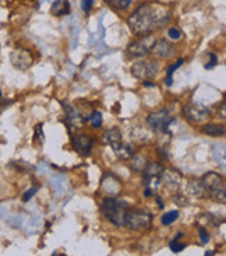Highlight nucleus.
I'll list each match as a JSON object with an SVG mask.
<instances>
[{"label": "nucleus", "mask_w": 226, "mask_h": 256, "mask_svg": "<svg viewBox=\"0 0 226 256\" xmlns=\"http://www.w3.org/2000/svg\"><path fill=\"white\" fill-rule=\"evenodd\" d=\"M169 16L171 14L164 6L144 3L130 14L127 24L136 36H147L152 34L154 30H159L166 26Z\"/></svg>", "instance_id": "f257e3e1"}, {"label": "nucleus", "mask_w": 226, "mask_h": 256, "mask_svg": "<svg viewBox=\"0 0 226 256\" xmlns=\"http://www.w3.org/2000/svg\"><path fill=\"white\" fill-rule=\"evenodd\" d=\"M102 216L115 227H126V218L129 213V204L116 198H105L101 204Z\"/></svg>", "instance_id": "f03ea898"}, {"label": "nucleus", "mask_w": 226, "mask_h": 256, "mask_svg": "<svg viewBox=\"0 0 226 256\" xmlns=\"http://www.w3.org/2000/svg\"><path fill=\"white\" fill-rule=\"evenodd\" d=\"M152 224V214L143 208L129 210L126 218V227L133 231H143L147 230Z\"/></svg>", "instance_id": "7ed1b4c3"}, {"label": "nucleus", "mask_w": 226, "mask_h": 256, "mask_svg": "<svg viewBox=\"0 0 226 256\" xmlns=\"http://www.w3.org/2000/svg\"><path fill=\"white\" fill-rule=\"evenodd\" d=\"M165 172V168L159 162H148V166L143 171V182L147 189H151L157 192L159 185L162 184V175Z\"/></svg>", "instance_id": "20e7f679"}, {"label": "nucleus", "mask_w": 226, "mask_h": 256, "mask_svg": "<svg viewBox=\"0 0 226 256\" xmlns=\"http://www.w3.org/2000/svg\"><path fill=\"white\" fill-rule=\"evenodd\" d=\"M175 122V118L169 115L168 110H161V111L150 114L147 118V124L154 132H165L169 130V126Z\"/></svg>", "instance_id": "39448f33"}, {"label": "nucleus", "mask_w": 226, "mask_h": 256, "mask_svg": "<svg viewBox=\"0 0 226 256\" xmlns=\"http://www.w3.org/2000/svg\"><path fill=\"white\" fill-rule=\"evenodd\" d=\"M155 42H157V40L154 36H151V35L140 36V40L129 44L127 52L133 58H144V56L152 52V48H154Z\"/></svg>", "instance_id": "423d86ee"}, {"label": "nucleus", "mask_w": 226, "mask_h": 256, "mask_svg": "<svg viewBox=\"0 0 226 256\" xmlns=\"http://www.w3.org/2000/svg\"><path fill=\"white\" fill-rule=\"evenodd\" d=\"M158 73H159V64L152 60L137 62L131 66V74L138 80H148L158 76Z\"/></svg>", "instance_id": "0eeeda50"}, {"label": "nucleus", "mask_w": 226, "mask_h": 256, "mask_svg": "<svg viewBox=\"0 0 226 256\" xmlns=\"http://www.w3.org/2000/svg\"><path fill=\"white\" fill-rule=\"evenodd\" d=\"M183 115L193 124H203L211 116V110L203 104H190L183 108Z\"/></svg>", "instance_id": "6e6552de"}, {"label": "nucleus", "mask_w": 226, "mask_h": 256, "mask_svg": "<svg viewBox=\"0 0 226 256\" xmlns=\"http://www.w3.org/2000/svg\"><path fill=\"white\" fill-rule=\"evenodd\" d=\"M10 62L15 69L27 70L34 63V56L28 49H15L10 55Z\"/></svg>", "instance_id": "1a4fd4ad"}, {"label": "nucleus", "mask_w": 226, "mask_h": 256, "mask_svg": "<svg viewBox=\"0 0 226 256\" xmlns=\"http://www.w3.org/2000/svg\"><path fill=\"white\" fill-rule=\"evenodd\" d=\"M71 146L80 156H88L94 147V138L89 134H75L71 138Z\"/></svg>", "instance_id": "9d476101"}, {"label": "nucleus", "mask_w": 226, "mask_h": 256, "mask_svg": "<svg viewBox=\"0 0 226 256\" xmlns=\"http://www.w3.org/2000/svg\"><path fill=\"white\" fill-rule=\"evenodd\" d=\"M201 180V184H203V186L206 188L207 194H208V198H211L214 194V192H217L218 189H220L222 185H224V180H222V176H221L220 174L217 172H207L203 178H200Z\"/></svg>", "instance_id": "9b49d317"}, {"label": "nucleus", "mask_w": 226, "mask_h": 256, "mask_svg": "<svg viewBox=\"0 0 226 256\" xmlns=\"http://www.w3.org/2000/svg\"><path fill=\"white\" fill-rule=\"evenodd\" d=\"M151 54L158 59H169V58L175 55V46L172 45L171 42L162 38V40H158L155 42Z\"/></svg>", "instance_id": "f8f14e48"}, {"label": "nucleus", "mask_w": 226, "mask_h": 256, "mask_svg": "<svg viewBox=\"0 0 226 256\" xmlns=\"http://www.w3.org/2000/svg\"><path fill=\"white\" fill-rule=\"evenodd\" d=\"M162 184L165 185L166 189L169 190H179L180 189V184H182V175L175 171V170H165L164 175H162Z\"/></svg>", "instance_id": "ddd939ff"}, {"label": "nucleus", "mask_w": 226, "mask_h": 256, "mask_svg": "<svg viewBox=\"0 0 226 256\" xmlns=\"http://www.w3.org/2000/svg\"><path fill=\"white\" fill-rule=\"evenodd\" d=\"M101 186L105 190V194L108 196H115L119 194L120 190V182L117 180L116 176H113L112 174L106 172L103 175L102 182H101Z\"/></svg>", "instance_id": "4468645a"}, {"label": "nucleus", "mask_w": 226, "mask_h": 256, "mask_svg": "<svg viewBox=\"0 0 226 256\" xmlns=\"http://www.w3.org/2000/svg\"><path fill=\"white\" fill-rule=\"evenodd\" d=\"M64 111H66V118H64V122H66V125L69 126V128H80L82 125V122H85V118H82L81 114L75 110L74 106H69V105H66L64 106Z\"/></svg>", "instance_id": "2eb2a0df"}, {"label": "nucleus", "mask_w": 226, "mask_h": 256, "mask_svg": "<svg viewBox=\"0 0 226 256\" xmlns=\"http://www.w3.org/2000/svg\"><path fill=\"white\" fill-rule=\"evenodd\" d=\"M102 142L105 144H109L112 148H115V147H117L122 143V133H120V130L117 128H112V129L103 133Z\"/></svg>", "instance_id": "dca6fc26"}, {"label": "nucleus", "mask_w": 226, "mask_h": 256, "mask_svg": "<svg viewBox=\"0 0 226 256\" xmlns=\"http://www.w3.org/2000/svg\"><path fill=\"white\" fill-rule=\"evenodd\" d=\"M50 13L55 17H63L70 13V3L67 0H55L50 6Z\"/></svg>", "instance_id": "f3484780"}, {"label": "nucleus", "mask_w": 226, "mask_h": 256, "mask_svg": "<svg viewBox=\"0 0 226 256\" xmlns=\"http://www.w3.org/2000/svg\"><path fill=\"white\" fill-rule=\"evenodd\" d=\"M113 152L116 154L117 158L124 160V161H127V160H130L133 156H134V152H133V147L130 144H126V143H120V144L117 146L113 148Z\"/></svg>", "instance_id": "a211bd4d"}, {"label": "nucleus", "mask_w": 226, "mask_h": 256, "mask_svg": "<svg viewBox=\"0 0 226 256\" xmlns=\"http://www.w3.org/2000/svg\"><path fill=\"white\" fill-rule=\"evenodd\" d=\"M129 164H130V168L133 171L143 174V171H144L145 168H147V166H148V160H147L145 156H140V154H137V156H133V157H131Z\"/></svg>", "instance_id": "6ab92c4d"}, {"label": "nucleus", "mask_w": 226, "mask_h": 256, "mask_svg": "<svg viewBox=\"0 0 226 256\" xmlns=\"http://www.w3.org/2000/svg\"><path fill=\"white\" fill-rule=\"evenodd\" d=\"M203 133H206L207 136H211V138H220L226 133V128L215 125V124H208V125L203 126Z\"/></svg>", "instance_id": "aec40b11"}, {"label": "nucleus", "mask_w": 226, "mask_h": 256, "mask_svg": "<svg viewBox=\"0 0 226 256\" xmlns=\"http://www.w3.org/2000/svg\"><path fill=\"white\" fill-rule=\"evenodd\" d=\"M183 59L180 58V59H178V62L175 63V64H172V66H169V69H168V73H166V77H165V84L168 86V87H171L172 84H173V73L176 72V70L183 64Z\"/></svg>", "instance_id": "412c9836"}, {"label": "nucleus", "mask_w": 226, "mask_h": 256, "mask_svg": "<svg viewBox=\"0 0 226 256\" xmlns=\"http://www.w3.org/2000/svg\"><path fill=\"white\" fill-rule=\"evenodd\" d=\"M85 122H91V125L94 126L95 129H99L103 124V118H102V114L99 111H94L89 116L85 118Z\"/></svg>", "instance_id": "4be33fe9"}, {"label": "nucleus", "mask_w": 226, "mask_h": 256, "mask_svg": "<svg viewBox=\"0 0 226 256\" xmlns=\"http://www.w3.org/2000/svg\"><path fill=\"white\" fill-rule=\"evenodd\" d=\"M179 218V212L178 210H171V212H168V213H165L162 216V218H161V222L164 226H171L175 222H178Z\"/></svg>", "instance_id": "5701e85b"}, {"label": "nucleus", "mask_w": 226, "mask_h": 256, "mask_svg": "<svg viewBox=\"0 0 226 256\" xmlns=\"http://www.w3.org/2000/svg\"><path fill=\"white\" fill-rule=\"evenodd\" d=\"M211 198H213L215 202H218V203L226 204V184H224L217 192H214V194Z\"/></svg>", "instance_id": "b1692460"}, {"label": "nucleus", "mask_w": 226, "mask_h": 256, "mask_svg": "<svg viewBox=\"0 0 226 256\" xmlns=\"http://www.w3.org/2000/svg\"><path fill=\"white\" fill-rule=\"evenodd\" d=\"M131 2L133 0H110L108 4H110V6L113 7V8H116V10H126V8H129Z\"/></svg>", "instance_id": "393cba45"}, {"label": "nucleus", "mask_w": 226, "mask_h": 256, "mask_svg": "<svg viewBox=\"0 0 226 256\" xmlns=\"http://www.w3.org/2000/svg\"><path fill=\"white\" fill-rule=\"evenodd\" d=\"M169 248H171L172 252H175V254H180V252L186 248V245L185 244H180L178 241V238H175V240H172L171 244H169Z\"/></svg>", "instance_id": "a878e982"}, {"label": "nucleus", "mask_w": 226, "mask_h": 256, "mask_svg": "<svg viewBox=\"0 0 226 256\" xmlns=\"http://www.w3.org/2000/svg\"><path fill=\"white\" fill-rule=\"evenodd\" d=\"M215 156H217V160L220 161V164L224 168H226V146L224 147H221L218 152H215Z\"/></svg>", "instance_id": "bb28decb"}, {"label": "nucleus", "mask_w": 226, "mask_h": 256, "mask_svg": "<svg viewBox=\"0 0 226 256\" xmlns=\"http://www.w3.org/2000/svg\"><path fill=\"white\" fill-rule=\"evenodd\" d=\"M168 36L171 38V40H180L182 38V32H180V30L176 27H172L168 30Z\"/></svg>", "instance_id": "cd10ccee"}, {"label": "nucleus", "mask_w": 226, "mask_h": 256, "mask_svg": "<svg viewBox=\"0 0 226 256\" xmlns=\"http://www.w3.org/2000/svg\"><path fill=\"white\" fill-rule=\"evenodd\" d=\"M199 234H200V240H201V242L208 244V241H210V234H208V231H207L206 228H200Z\"/></svg>", "instance_id": "c85d7f7f"}, {"label": "nucleus", "mask_w": 226, "mask_h": 256, "mask_svg": "<svg viewBox=\"0 0 226 256\" xmlns=\"http://www.w3.org/2000/svg\"><path fill=\"white\" fill-rule=\"evenodd\" d=\"M36 192H38V186H32L29 190H27V192L24 194V196H22V200L28 202L35 194H36Z\"/></svg>", "instance_id": "c756f323"}, {"label": "nucleus", "mask_w": 226, "mask_h": 256, "mask_svg": "<svg viewBox=\"0 0 226 256\" xmlns=\"http://www.w3.org/2000/svg\"><path fill=\"white\" fill-rule=\"evenodd\" d=\"M218 116L221 119H225L226 120V98L221 102L220 108H218Z\"/></svg>", "instance_id": "7c9ffc66"}, {"label": "nucleus", "mask_w": 226, "mask_h": 256, "mask_svg": "<svg viewBox=\"0 0 226 256\" xmlns=\"http://www.w3.org/2000/svg\"><path fill=\"white\" fill-rule=\"evenodd\" d=\"M173 202H176L179 206H183V204L187 203V199H186V196H183V194H175L173 196Z\"/></svg>", "instance_id": "2f4dec72"}, {"label": "nucleus", "mask_w": 226, "mask_h": 256, "mask_svg": "<svg viewBox=\"0 0 226 256\" xmlns=\"http://www.w3.org/2000/svg\"><path fill=\"white\" fill-rule=\"evenodd\" d=\"M92 3H94V0H82V10L85 13H89V10L92 7Z\"/></svg>", "instance_id": "473e14b6"}, {"label": "nucleus", "mask_w": 226, "mask_h": 256, "mask_svg": "<svg viewBox=\"0 0 226 256\" xmlns=\"http://www.w3.org/2000/svg\"><path fill=\"white\" fill-rule=\"evenodd\" d=\"M210 58H211V62L206 64V69H213L214 66H217V63H218V59H217V56L214 55V54H210Z\"/></svg>", "instance_id": "72a5a7b5"}, {"label": "nucleus", "mask_w": 226, "mask_h": 256, "mask_svg": "<svg viewBox=\"0 0 226 256\" xmlns=\"http://www.w3.org/2000/svg\"><path fill=\"white\" fill-rule=\"evenodd\" d=\"M143 86H144V87H148V88H151V87L154 88V87H155V84L152 83V82H148V80H143Z\"/></svg>", "instance_id": "f704fd0d"}, {"label": "nucleus", "mask_w": 226, "mask_h": 256, "mask_svg": "<svg viewBox=\"0 0 226 256\" xmlns=\"http://www.w3.org/2000/svg\"><path fill=\"white\" fill-rule=\"evenodd\" d=\"M158 152H158V154H159V156H161L162 158L168 160V154H166V152H165V150H162V148H159Z\"/></svg>", "instance_id": "c9c22d12"}, {"label": "nucleus", "mask_w": 226, "mask_h": 256, "mask_svg": "<svg viewBox=\"0 0 226 256\" xmlns=\"http://www.w3.org/2000/svg\"><path fill=\"white\" fill-rule=\"evenodd\" d=\"M157 203L158 206H159V208H164V202L161 199V196H157Z\"/></svg>", "instance_id": "e433bc0d"}, {"label": "nucleus", "mask_w": 226, "mask_h": 256, "mask_svg": "<svg viewBox=\"0 0 226 256\" xmlns=\"http://www.w3.org/2000/svg\"><path fill=\"white\" fill-rule=\"evenodd\" d=\"M210 255H215V252H214V250H208V252H206V256Z\"/></svg>", "instance_id": "4c0bfd02"}]
</instances>
